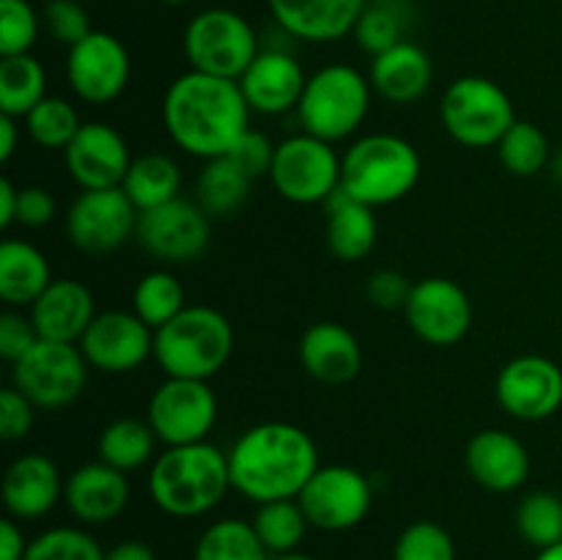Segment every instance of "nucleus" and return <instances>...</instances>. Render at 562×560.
<instances>
[{
    "mask_svg": "<svg viewBox=\"0 0 562 560\" xmlns=\"http://www.w3.org/2000/svg\"><path fill=\"white\" fill-rule=\"evenodd\" d=\"M121 190L126 192L137 212H148L162 203L176 201L181 192V168L170 154L151 152L132 159Z\"/></svg>",
    "mask_w": 562,
    "mask_h": 560,
    "instance_id": "c756f323",
    "label": "nucleus"
},
{
    "mask_svg": "<svg viewBox=\"0 0 562 560\" xmlns=\"http://www.w3.org/2000/svg\"><path fill=\"white\" fill-rule=\"evenodd\" d=\"M234 351V327L212 305H187L154 333V360L165 377L212 379Z\"/></svg>",
    "mask_w": 562,
    "mask_h": 560,
    "instance_id": "39448f33",
    "label": "nucleus"
},
{
    "mask_svg": "<svg viewBox=\"0 0 562 560\" xmlns=\"http://www.w3.org/2000/svg\"><path fill=\"white\" fill-rule=\"evenodd\" d=\"M25 132L36 146L42 148H60L66 152L71 141L77 137L80 126L86 121H80L75 104L64 97H44L31 113L25 115Z\"/></svg>",
    "mask_w": 562,
    "mask_h": 560,
    "instance_id": "58836bf2",
    "label": "nucleus"
},
{
    "mask_svg": "<svg viewBox=\"0 0 562 560\" xmlns=\"http://www.w3.org/2000/svg\"><path fill=\"white\" fill-rule=\"evenodd\" d=\"M464 464L477 486L494 494H508L525 486L532 461L519 437L505 428H483L467 445Z\"/></svg>",
    "mask_w": 562,
    "mask_h": 560,
    "instance_id": "412c9836",
    "label": "nucleus"
},
{
    "mask_svg": "<svg viewBox=\"0 0 562 560\" xmlns=\"http://www.w3.org/2000/svg\"><path fill=\"white\" fill-rule=\"evenodd\" d=\"M220 415L217 393L206 379L165 377L151 393L146 421L165 448L170 445L206 443Z\"/></svg>",
    "mask_w": 562,
    "mask_h": 560,
    "instance_id": "9b49d317",
    "label": "nucleus"
},
{
    "mask_svg": "<svg viewBox=\"0 0 562 560\" xmlns=\"http://www.w3.org/2000/svg\"><path fill=\"white\" fill-rule=\"evenodd\" d=\"M132 159L124 135L104 121H86L64 152L66 170L80 190L121 187Z\"/></svg>",
    "mask_w": 562,
    "mask_h": 560,
    "instance_id": "6ab92c4d",
    "label": "nucleus"
},
{
    "mask_svg": "<svg viewBox=\"0 0 562 560\" xmlns=\"http://www.w3.org/2000/svg\"><path fill=\"white\" fill-rule=\"evenodd\" d=\"M307 86V75L300 60L285 49H261L245 75L239 77V88L245 93L252 113L283 115L300 108L302 91Z\"/></svg>",
    "mask_w": 562,
    "mask_h": 560,
    "instance_id": "4be33fe9",
    "label": "nucleus"
},
{
    "mask_svg": "<svg viewBox=\"0 0 562 560\" xmlns=\"http://www.w3.org/2000/svg\"><path fill=\"white\" fill-rule=\"evenodd\" d=\"M47 93V71L42 60L25 55L0 58V113L25 119Z\"/></svg>",
    "mask_w": 562,
    "mask_h": 560,
    "instance_id": "473e14b6",
    "label": "nucleus"
},
{
    "mask_svg": "<svg viewBox=\"0 0 562 560\" xmlns=\"http://www.w3.org/2000/svg\"><path fill=\"white\" fill-rule=\"evenodd\" d=\"M88 366L102 373H132L154 357V329L135 311H102L80 338Z\"/></svg>",
    "mask_w": 562,
    "mask_h": 560,
    "instance_id": "a211bd4d",
    "label": "nucleus"
},
{
    "mask_svg": "<svg viewBox=\"0 0 562 560\" xmlns=\"http://www.w3.org/2000/svg\"><path fill=\"white\" fill-rule=\"evenodd\" d=\"M159 437L154 434L146 417H115L102 428L97 443V453L104 464L121 472H135L140 467L154 464L157 459Z\"/></svg>",
    "mask_w": 562,
    "mask_h": 560,
    "instance_id": "7c9ffc66",
    "label": "nucleus"
},
{
    "mask_svg": "<svg viewBox=\"0 0 562 560\" xmlns=\"http://www.w3.org/2000/svg\"><path fill=\"white\" fill-rule=\"evenodd\" d=\"M355 38L357 44H360V49H366V53L373 58V55L406 42L404 14H401L393 3H387V0H373V3H366V9H362L360 20H357L355 25Z\"/></svg>",
    "mask_w": 562,
    "mask_h": 560,
    "instance_id": "79ce46f5",
    "label": "nucleus"
},
{
    "mask_svg": "<svg viewBox=\"0 0 562 560\" xmlns=\"http://www.w3.org/2000/svg\"><path fill=\"white\" fill-rule=\"evenodd\" d=\"M296 500L311 527L324 533H344L371 514L373 486L357 467L329 464L313 472Z\"/></svg>",
    "mask_w": 562,
    "mask_h": 560,
    "instance_id": "f8f14e48",
    "label": "nucleus"
},
{
    "mask_svg": "<svg viewBox=\"0 0 562 560\" xmlns=\"http://www.w3.org/2000/svg\"><path fill=\"white\" fill-rule=\"evenodd\" d=\"M300 366L322 384H349L362 371V346L357 335L340 322H316L302 333Z\"/></svg>",
    "mask_w": 562,
    "mask_h": 560,
    "instance_id": "b1692460",
    "label": "nucleus"
},
{
    "mask_svg": "<svg viewBox=\"0 0 562 560\" xmlns=\"http://www.w3.org/2000/svg\"><path fill=\"white\" fill-rule=\"evenodd\" d=\"M536 560H562V541H560V544H554V547L538 549Z\"/></svg>",
    "mask_w": 562,
    "mask_h": 560,
    "instance_id": "6e6d98bb",
    "label": "nucleus"
},
{
    "mask_svg": "<svg viewBox=\"0 0 562 560\" xmlns=\"http://www.w3.org/2000/svg\"><path fill=\"white\" fill-rule=\"evenodd\" d=\"M318 467L311 434L283 421L247 428L228 450L231 486L256 505L296 500Z\"/></svg>",
    "mask_w": 562,
    "mask_h": 560,
    "instance_id": "f03ea898",
    "label": "nucleus"
},
{
    "mask_svg": "<svg viewBox=\"0 0 562 560\" xmlns=\"http://www.w3.org/2000/svg\"><path fill=\"white\" fill-rule=\"evenodd\" d=\"M16 203H20V187L11 179L0 181V228L16 225Z\"/></svg>",
    "mask_w": 562,
    "mask_h": 560,
    "instance_id": "864d4df0",
    "label": "nucleus"
},
{
    "mask_svg": "<svg viewBox=\"0 0 562 560\" xmlns=\"http://www.w3.org/2000/svg\"><path fill=\"white\" fill-rule=\"evenodd\" d=\"M88 360L77 344L38 340L11 366V384L38 410H60L75 404L88 384Z\"/></svg>",
    "mask_w": 562,
    "mask_h": 560,
    "instance_id": "9d476101",
    "label": "nucleus"
},
{
    "mask_svg": "<svg viewBox=\"0 0 562 560\" xmlns=\"http://www.w3.org/2000/svg\"><path fill=\"white\" fill-rule=\"evenodd\" d=\"M187 307V291L181 280L168 269H151L137 280L132 291V311L157 333L162 324L179 316Z\"/></svg>",
    "mask_w": 562,
    "mask_h": 560,
    "instance_id": "c9c22d12",
    "label": "nucleus"
},
{
    "mask_svg": "<svg viewBox=\"0 0 562 560\" xmlns=\"http://www.w3.org/2000/svg\"><path fill=\"white\" fill-rule=\"evenodd\" d=\"M228 453L217 445H170L148 470V497L162 514L198 519L217 508L231 492Z\"/></svg>",
    "mask_w": 562,
    "mask_h": 560,
    "instance_id": "7ed1b4c3",
    "label": "nucleus"
},
{
    "mask_svg": "<svg viewBox=\"0 0 562 560\" xmlns=\"http://www.w3.org/2000/svg\"><path fill=\"white\" fill-rule=\"evenodd\" d=\"M423 159L406 137L393 132L362 135L340 154V192L366 206H390L417 187Z\"/></svg>",
    "mask_w": 562,
    "mask_h": 560,
    "instance_id": "20e7f679",
    "label": "nucleus"
},
{
    "mask_svg": "<svg viewBox=\"0 0 562 560\" xmlns=\"http://www.w3.org/2000/svg\"><path fill=\"white\" fill-rule=\"evenodd\" d=\"M137 242L148 256L165 264H190L203 256L212 239V223L198 201L176 198L137 217Z\"/></svg>",
    "mask_w": 562,
    "mask_h": 560,
    "instance_id": "2eb2a0df",
    "label": "nucleus"
},
{
    "mask_svg": "<svg viewBox=\"0 0 562 560\" xmlns=\"http://www.w3.org/2000/svg\"><path fill=\"white\" fill-rule=\"evenodd\" d=\"M368 0H269L272 16L289 36L324 44L355 33Z\"/></svg>",
    "mask_w": 562,
    "mask_h": 560,
    "instance_id": "a878e982",
    "label": "nucleus"
},
{
    "mask_svg": "<svg viewBox=\"0 0 562 560\" xmlns=\"http://www.w3.org/2000/svg\"><path fill=\"white\" fill-rule=\"evenodd\" d=\"M140 212L121 187L82 190L66 212V234L77 250L104 256L124 247L137 234Z\"/></svg>",
    "mask_w": 562,
    "mask_h": 560,
    "instance_id": "ddd939ff",
    "label": "nucleus"
},
{
    "mask_svg": "<svg viewBox=\"0 0 562 560\" xmlns=\"http://www.w3.org/2000/svg\"><path fill=\"white\" fill-rule=\"evenodd\" d=\"M42 20L49 36L64 44V47H75L77 42H82L93 31L91 16H88L82 0H49L44 5Z\"/></svg>",
    "mask_w": 562,
    "mask_h": 560,
    "instance_id": "c03bdc74",
    "label": "nucleus"
},
{
    "mask_svg": "<svg viewBox=\"0 0 562 560\" xmlns=\"http://www.w3.org/2000/svg\"><path fill=\"white\" fill-rule=\"evenodd\" d=\"M494 148L503 168L519 179L538 176L549 165V137L532 121H516Z\"/></svg>",
    "mask_w": 562,
    "mask_h": 560,
    "instance_id": "4c0bfd02",
    "label": "nucleus"
},
{
    "mask_svg": "<svg viewBox=\"0 0 562 560\" xmlns=\"http://www.w3.org/2000/svg\"><path fill=\"white\" fill-rule=\"evenodd\" d=\"M159 3H165V5H187V3H192V0H159Z\"/></svg>",
    "mask_w": 562,
    "mask_h": 560,
    "instance_id": "13d9d810",
    "label": "nucleus"
},
{
    "mask_svg": "<svg viewBox=\"0 0 562 560\" xmlns=\"http://www.w3.org/2000/svg\"><path fill=\"white\" fill-rule=\"evenodd\" d=\"M20 132H22L20 119L0 113V163H9V159L14 157Z\"/></svg>",
    "mask_w": 562,
    "mask_h": 560,
    "instance_id": "5fc2aeb1",
    "label": "nucleus"
},
{
    "mask_svg": "<svg viewBox=\"0 0 562 560\" xmlns=\"http://www.w3.org/2000/svg\"><path fill=\"white\" fill-rule=\"evenodd\" d=\"M104 560H157V552L140 538H126L104 549Z\"/></svg>",
    "mask_w": 562,
    "mask_h": 560,
    "instance_id": "603ef678",
    "label": "nucleus"
},
{
    "mask_svg": "<svg viewBox=\"0 0 562 560\" xmlns=\"http://www.w3.org/2000/svg\"><path fill=\"white\" fill-rule=\"evenodd\" d=\"M393 560H459L456 541L439 522L417 519L398 533Z\"/></svg>",
    "mask_w": 562,
    "mask_h": 560,
    "instance_id": "a19ab883",
    "label": "nucleus"
},
{
    "mask_svg": "<svg viewBox=\"0 0 562 560\" xmlns=\"http://www.w3.org/2000/svg\"><path fill=\"white\" fill-rule=\"evenodd\" d=\"M130 49L108 31H91L66 55V80L86 104L115 102L130 86Z\"/></svg>",
    "mask_w": 562,
    "mask_h": 560,
    "instance_id": "4468645a",
    "label": "nucleus"
},
{
    "mask_svg": "<svg viewBox=\"0 0 562 560\" xmlns=\"http://www.w3.org/2000/svg\"><path fill=\"white\" fill-rule=\"evenodd\" d=\"M132 497L126 472L104 464L102 459L86 461L66 478L64 503L82 525H108L119 519Z\"/></svg>",
    "mask_w": 562,
    "mask_h": 560,
    "instance_id": "5701e85b",
    "label": "nucleus"
},
{
    "mask_svg": "<svg viewBox=\"0 0 562 560\" xmlns=\"http://www.w3.org/2000/svg\"><path fill=\"white\" fill-rule=\"evenodd\" d=\"M261 53L250 22L234 9H203L187 22L184 55L190 69L239 80Z\"/></svg>",
    "mask_w": 562,
    "mask_h": 560,
    "instance_id": "6e6552de",
    "label": "nucleus"
},
{
    "mask_svg": "<svg viewBox=\"0 0 562 560\" xmlns=\"http://www.w3.org/2000/svg\"><path fill=\"white\" fill-rule=\"evenodd\" d=\"M404 318L412 333L431 346H453L472 327L470 294L450 278H423L412 285Z\"/></svg>",
    "mask_w": 562,
    "mask_h": 560,
    "instance_id": "dca6fc26",
    "label": "nucleus"
},
{
    "mask_svg": "<svg viewBox=\"0 0 562 560\" xmlns=\"http://www.w3.org/2000/svg\"><path fill=\"white\" fill-rule=\"evenodd\" d=\"M27 547H31V541L22 533L20 522L5 516L0 522V560H25Z\"/></svg>",
    "mask_w": 562,
    "mask_h": 560,
    "instance_id": "3c124183",
    "label": "nucleus"
},
{
    "mask_svg": "<svg viewBox=\"0 0 562 560\" xmlns=\"http://www.w3.org/2000/svg\"><path fill=\"white\" fill-rule=\"evenodd\" d=\"M439 119L456 143L467 148L497 146L516 124V110L499 82L467 75L450 82L439 102Z\"/></svg>",
    "mask_w": 562,
    "mask_h": 560,
    "instance_id": "0eeeda50",
    "label": "nucleus"
},
{
    "mask_svg": "<svg viewBox=\"0 0 562 560\" xmlns=\"http://www.w3.org/2000/svg\"><path fill=\"white\" fill-rule=\"evenodd\" d=\"M38 333L31 322V313H20L16 307L0 316V357H3L9 366H14L20 357H25L33 346L38 344Z\"/></svg>",
    "mask_w": 562,
    "mask_h": 560,
    "instance_id": "49530a36",
    "label": "nucleus"
},
{
    "mask_svg": "<svg viewBox=\"0 0 562 560\" xmlns=\"http://www.w3.org/2000/svg\"><path fill=\"white\" fill-rule=\"evenodd\" d=\"M25 560H104V549L82 527L60 525L31 538Z\"/></svg>",
    "mask_w": 562,
    "mask_h": 560,
    "instance_id": "ea45409f",
    "label": "nucleus"
},
{
    "mask_svg": "<svg viewBox=\"0 0 562 560\" xmlns=\"http://www.w3.org/2000/svg\"><path fill=\"white\" fill-rule=\"evenodd\" d=\"M272 555L258 538L252 522L225 516L212 522L206 530L198 536L192 560H269Z\"/></svg>",
    "mask_w": 562,
    "mask_h": 560,
    "instance_id": "72a5a7b5",
    "label": "nucleus"
},
{
    "mask_svg": "<svg viewBox=\"0 0 562 560\" xmlns=\"http://www.w3.org/2000/svg\"><path fill=\"white\" fill-rule=\"evenodd\" d=\"M250 522L269 555L296 552L311 530L300 500H272V503L256 505Z\"/></svg>",
    "mask_w": 562,
    "mask_h": 560,
    "instance_id": "f704fd0d",
    "label": "nucleus"
},
{
    "mask_svg": "<svg viewBox=\"0 0 562 560\" xmlns=\"http://www.w3.org/2000/svg\"><path fill=\"white\" fill-rule=\"evenodd\" d=\"M58 214L55 195L42 184L20 187V203H16V225L22 228H44Z\"/></svg>",
    "mask_w": 562,
    "mask_h": 560,
    "instance_id": "8fccbe9b",
    "label": "nucleus"
},
{
    "mask_svg": "<svg viewBox=\"0 0 562 560\" xmlns=\"http://www.w3.org/2000/svg\"><path fill=\"white\" fill-rule=\"evenodd\" d=\"M250 104L239 80L184 71L168 86L162 99V124L176 148L190 157L217 159L231 152L250 130Z\"/></svg>",
    "mask_w": 562,
    "mask_h": 560,
    "instance_id": "f257e3e1",
    "label": "nucleus"
},
{
    "mask_svg": "<svg viewBox=\"0 0 562 560\" xmlns=\"http://www.w3.org/2000/svg\"><path fill=\"white\" fill-rule=\"evenodd\" d=\"M66 481L58 464L44 453H22L5 467L0 497L16 522H36L64 500Z\"/></svg>",
    "mask_w": 562,
    "mask_h": 560,
    "instance_id": "aec40b11",
    "label": "nucleus"
},
{
    "mask_svg": "<svg viewBox=\"0 0 562 560\" xmlns=\"http://www.w3.org/2000/svg\"><path fill=\"white\" fill-rule=\"evenodd\" d=\"M269 560H316L313 558V555H305V552H300V549H296V552H289V555H272V558Z\"/></svg>",
    "mask_w": 562,
    "mask_h": 560,
    "instance_id": "4d7b16f0",
    "label": "nucleus"
},
{
    "mask_svg": "<svg viewBox=\"0 0 562 560\" xmlns=\"http://www.w3.org/2000/svg\"><path fill=\"white\" fill-rule=\"evenodd\" d=\"M494 395L516 421H547L562 406V368L543 355L514 357L499 368Z\"/></svg>",
    "mask_w": 562,
    "mask_h": 560,
    "instance_id": "f3484780",
    "label": "nucleus"
},
{
    "mask_svg": "<svg viewBox=\"0 0 562 560\" xmlns=\"http://www.w3.org/2000/svg\"><path fill=\"white\" fill-rule=\"evenodd\" d=\"M376 209L355 201L346 192H335L327 201V247L335 258L357 264L376 247Z\"/></svg>",
    "mask_w": 562,
    "mask_h": 560,
    "instance_id": "cd10ccee",
    "label": "nucleus"
},
{
    "mask_svg": "<svg viewBox=\"0 0 562 560\" xmlns=\"http://www.w3.org/2000/svg\"><path fill=\"white\" fill-rule=\"evenodd\" d=\"M38 338L80 344L88 324L97 318V300L82 280L55 278L44 294L27 307Z\"/></svg>",
    "mask_w": 562,
    "mask_h": 560,
    "instance_id": "393cba45",
    "label": "nucleus"
},
{
    "mask_svg": "<svg viewBox=\"0 0 562 560\" xmlns=\"http://www.w3.org/2000/svg\"><path fill=\"white\" fill-rule=\"evenodd\" d=\"M250 187V176L225 154V157L203 163V170L195 184V201L201 203L209 217H231V214L245 206Z\"/></svg>",
    "mask_w": 562,
    "mask_h": 560,
    "instance_id": "2f4dec72",
    "label": "nucleus"
},
{
    "mask_svg": "<svg viewBox=\"0 0 562 560\" xmlns=\"http://www.w3.org/2000/svg\"><path fill=\"white\" fill-rule=\"evenodd\" d=\"M274 192L296 206L327 203L340 190V154L333 143L316 135H289L274 146L272 170Z\"/></svg>",
    "mask_w": 562,
    "mask_h": 560,
    "instance_id": "1a4fd4ad",
    "label": "nucleus"
},
{
    "mask_svg": "<svg viewBox=\"0 0 562 560\" xmlns=\"http://www.w3.org/2000/svg\"><path fill=\"white\" fill-rule=\"evenodd\" d=\"M47 256L25 239L0 245V300L9 307H31L53 283Z\"/></svg>",
    "mask_w": 562,
    "mask_h": 560,
    "instance_id": "c85d7f7f",
    "label": "nucleus"
},
{
    "mask_svg": "<svg viewBox=\"0 0 562 560\" xmlns=\"http://www.w3.org/2000/svg\"><path fill=\"white\" fill-rule=\"evenodd\" d=\"M38 406L27 399L25 393L9 384L0 390V437L5 443H20L31 434L33 421H36Z\"/></svg>",
    "mask_w": 562,
    "mask_h": 560,
    "instance_id": "a18cd8bd",
    "label": "nucleus"
},
{
    "mask_svg": "<svg viewBox=\"0 0 562 560\" xmlns=\"http://www.w3.org/2000/svg\"><path fill=\"white\" fill-rule=\"evenodd\" d=\"M516 533L536 549L562 541V497L549 489L525 494L516 505Z\"/></svg>",
    "mask_w": 562,
    "mask_h": 560,
    "instance_id": "e433bc0d",
    "label": "nucleus"
},
{
    "mask_svg": "<svg viewBox=\"0 0 562 560\" xmlns=\"http://www.w3.org/2000/svg\"><path fill=\"white\" fill-rule=\"evenodd\" d=\"M274 146H278V143H272L263 132L252 130L250 126V130H247L234 146H231L228 157L234 159V163L239 165L252 181H256L261 179V176H269V170H272Z\"/></svg>",
    "mask_w": 562,
    "mask_h": 560,
    "instance_id": "de8ad7c7",
    "label": "nucleus"
},
{
    "mask_svg": "<svg viewBox=\"0 0 562 560\" xmlns=\"http://www.w3.org/2000/svg\"><path fill=\"white\" fill-rule=\"evenodd\" d=\"M412 285L404 272L398 269H376L366 283V296L371 305L382 307V311H401L404 313L406 300L412 294Z\"/></svg>",
    "mask_w": 562,
    "mask_h": 560,
    "instance_id": "09e8293b",
    "label": "nucleus"
},
{
    "mask_svg": "<svg viewBox=\"0 0 562 560\" xmlns=\"http://www.w3.org/2000/svg\"><path fill=\"white\" fill-rule=\"evenodd\" d=\"M368 80L376 97L390 104H412L431 88L434 64L426 49L415 42H401L373 55Z\"/></svg>",
    "mask_w": 562,
    "mask_h": 560,
    "instance_id": "bb28decb",
    "label": "nucleus"
},
{
    "mask_svg": "<svg viewBox=\"0 0 562 560\" xmlns=\"http://www.w3.org/2000/svg\"><path fill=\"white\" fill-rule=\"evenodd\" d=\"M373 88L360 69L349 64H329L307 77L302 91L300 115L302 132L327 143H340L355 135L368 119Z\"/></svg>",
    "mask_w": 562,
    "mask_h": 560,
    "instance_id": "423d86ee",
    "label": "nucleus"
},
{
    "mask_svg": "<svg viewBox=\"0 0 562 560\" xmlns=\"http://www.w3.org/2000/svg\"><path fill=\"white\" fill-rule=\"evenodd\" d=\"M38 27L42 20L27 0H0V58L31 53Z\"/></svg>",
    "mask_w": 562,
    "mask_h": 560,
    "instance_id": "37998d69",
    "label": "nucleus"
}]
</instances>
